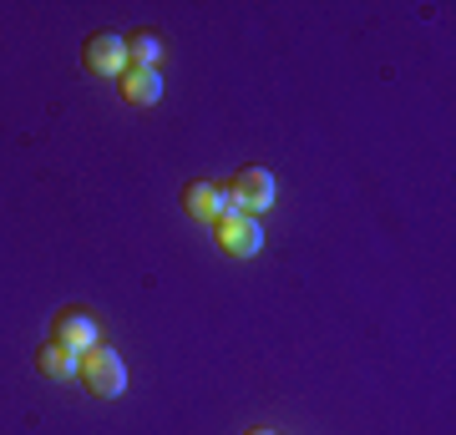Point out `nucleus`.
Wrapping results in <instances>:
<instances>
[{
    "mask_svg": "<svg viewBox=\"0 0 456 435\" xmlns=\"http://www.w3.org/2000/svg\"><path fill=\"white\" fill-rule=\"evenodd\" d=\"M224 193H228V208H233V213L259 218L264 208H274V193H279V188H274V173H269V167H244V173L228 182Z\"/></svg>",
    "mask_w": 456,
    "mask_h": 435,
    "instance_id": "obj_1",
    "label": "nucleus"
},
{
    "mask_svg": "<svg viewBox=\"0 0 456 435\" xmlns=\"http://www.w3.org/2000/svg\"><path fill=\"white\" fill-rule=\"evenodd\" d=\"M213 238L224 248L228 258H254L264 248V223L259 218H248V213H233L228 208L218 223H213Z\"/></svg>",
    "mask_w": 456,
    "mask_h": 435,
    "instance_id": "obj_2",
    "label": "nucleus"
},
{
    "mask_svg": "<svg viewBox=\"0 0 456 435\" xmlns=\"http://www.w3.org/2000/svg\"><path fill=\"white\" fill-rule=\"evenodd\" d=\"M82 380L92 395H102V400H117L122 390H127V365H122V355H112V350H86L82 355Z\"/></svg>",
    "mask_w": 456,
    "mask_h": 435,
    "instance_id": "obj_3",
    "label": "nucleus"
},
{
    "mask_svg": "<svg viewBox=\"0 0 456 435\" xmlns=\"http://www.w3.org/2000/svg\"><path fill=\"white\" fill-rule=\"evenodd\" d=\"M51 339H56L61 350H71V355H86V350H97V319H92L86 309H61Z\"/></svg>",
    "mask_w": 456,
    "mask_h": 435,
    "instance_id": "obj_4",
    "label": "nucleus"
},
{
    "mask_svg": "<svg viewBox=\"0 0 456 435\" xmlns=\"http://www.w3.org/2000/svg\"><path fill=\"white\" fill-rule=\"evenodd\" d=\"M183 208H188V218H193V223H208L213 228L228 213V193L218 188V182L198 178V182H188V188H183Z\"/></svg>",
    "mask_w": 456,
    "mask_h": 435,
    "instance_id": "obj_5",
    "label": "nucleus"
},
{
    "mask_svg": "<svg viewBox=\"0 0 456 435\" xmlns=\"http://www.w3.org/2000/svg\"><path fill=\"white\" fill-rule=\"evenodd\" d=\"M82 61H86V71H97V77H122V71H127V41L112 36V31H102V36L86 41Z\"/></svg>",
    "mask_w": 456,
    "mask_h": 435,
    "instance_id": "obj_6",
    "label": "nucleus"
},
{
    "mask_svg": "<svg viewBox=\"0 0 456 435\" xmlns=\"http://www.w3.org/2000/svg\"><path fill=\"white\" fill-rule=\"evenodd\" d=\"M117 86H122V101H132V107H158L163 101V71H147V66H127L117 77Z\"/></svg>",
    "mask_w": 456,
    "mask_h": 435,
    "instance_id": "obj_7",
    "label": "nucleus"
},
{
    "mask_svg": "<svg viewBox=\"0 0 456 435\" xmlns=\"http://www.w3.org/2000/svg\"><path fill=\"white\" fill-rule=\"evenodd\" d=\"M36 370L46 375V380H56V385H66V380H77V375H82V355H71V350H61V344L51 339V344L36 350Z\"/></svg>",
    "mask_w": 456,
    "mask_h": 435,
    "instance_id": "obj_8",
    "label": "nucleus"
},
{
    "mask_svg": "<svg viewBox=\"0 0 456 435\" xmlns=\"http://www.w3.org/2000/svg\"><path fill=\"white\" fill-rule=\"evenodd\" d=\"M127 66H147V71H158V66H163V41H158L152 31L132 36V41H127Z\"/></svg>",
    "mask_w": 456,
    "mask_h": 435,
    "instance_id": "obj_9",
    "label": "nucleus"
},
{
    "mask_svg": "<svg viewBox=\"0 0 456 435\" xmlns=\"http://www.w3.org/2000/svg\"><path fill=\"white\" fill-rule=\"evenodd\" d=\"M248 435H274V431H248Z\"/></svg>",
    "mask_w": 456,
    "mask_h": 435,
    "instance_id": "obj_10",
    "label": "nucleus"
}]
</instances>
